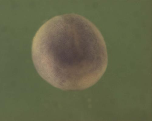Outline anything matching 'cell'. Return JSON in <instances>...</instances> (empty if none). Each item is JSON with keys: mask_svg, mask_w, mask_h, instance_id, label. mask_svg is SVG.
Listing matches in <instances>:
<instances>
[{"mask_svg": "<svg viewBox=\"0 0 152 121\" xmlns=\"http://www.w3.org/2000/svg\"><path fill=\"white\" fill-rule=\"evenodd\" d=\"M31 53L38 73L63 90L91 87L102 77L108 65L102 35L91 21L74 13L45 23L34 36Z\"/></svg>", "mask_w": 152, "mask_h": 121, "instance_id": "obj_1", "label": "cell"}]
</instances>
